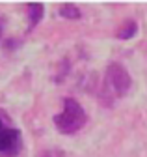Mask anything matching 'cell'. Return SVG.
I'll use <instances>...</instances> for the list:
<instances>
[{"label":"cell","mask_w":147,"mask_h":157,"mask_svg":"<svg viewBox=\"0 0 147 157\" xmlns=\"http://www.w3.org/2000/svg\"><path fill=\"white\" fill-rule=\"evenodd\" d=\"M56 129L62 135H75L77 131H80L86 122H88V114L84 110V107L73 99V97H65L62 101V112H58L52 118Z\"/></svg>","instance_id":"6da1fadb"},{"label":"cell","mask_w":147,"mask_h":157,"mask_svg":"<svg viewBox=\"0 0 147 157\" xmlns=\"http://www.w3.org/2000/svg\"><path fill=\"white\" fill-rule=\"evenodd\" d=\"M23 148V135L17 127L4 122L0 114V157H17Z\"/></svg>","instance_id":"3957f363"},{"label":"cell","mask_w":147,"mask_h":157,"mask_svg":"<svg viewBox=\"0 0 147 157\" xmlns=\"http://www.w3.org/2000/svg\"><path fill=\"white\" fill-rule=\"evenodd\" d=\"M131 86H132V78L121 64L117 62L108 64L106 75H104V90H102L104 95L112 94L114 97H123L128 94Z\"/></svg>","instance_id":"7a4b0ae2"},{"label":"cell","mask_w":147,"mask_h":157,"mask_svg":"<svg viewBox=\"0 0 147 157\" xmlns=\"http://www.w3.org/2000/svg\"><path fill=\"white\" fill-rule=\"evenodd\" d=\"M58 13H60V17L71 19V21H75V19H80V17H82V11H80L75 4H63Z\"/></svg>","instance_id":"8992f818"},{"label":"cell","mask_w":147,"mask_h":157,"mask_svg":"<svg viewBox=\"0 0 147 157\" xmlns=\"http://www.w3.org/2000/svg\"><path fill=\"white\" fill-rule=\"evenodd\" d=\"M2 34H4V19L0 17V39H2Z\"/></svg>","instance_id":"52a82bcc"},{"label":"cell","mask_w":147,"mask_h":157,"mask_svg":"<svg viewBox=\"0 0 147 157\" xmlns=\"http://www.w3.org/2000/svg\"><path fill=\"white\" fill-rule=\"evenodd\" d=\"M43 13H45L43 4H39V2H30V4H26V15H28V21H30L28 30H34L35 26L39 25V21L43 19Z\"/></svg>","instance_id":"277c9868"},{"label":"cell","mask_w":147,"mask_h":157,"mask_svg":"<svg viewBox=\"0 0 147 157\" xmlns=\"http://www.w3.org/2000/svg\"><path fill=\"white\" fill-rule=\"evenodd\" d=\"M136 32H138V23L134 21V19H127V21L117 28L116 37L117 39H131V37L136 36Z\"/></svg>","instance_id":"5b68a950"}]
</instances>
